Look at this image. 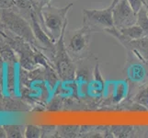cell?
I'll return each mask as SVG.
<instances>
[{
    "label": "cell",
    "mask_w": 148,
    "mask_h": 138,
    "mask_svg": "<svg viewBox=\"0 0 148 138\" xmlns=\"http://www.w3.org/2000/svg\"><path fill=\"white\" fill-rule=\"evenodd\" d=\"M92 32L93 30L88 25L83 24L80 28L73 30L69 35L68 42L65 46L74 61H81L88 56Z\"/></svg>",
    "instance_id": "2"
},
{
    "label": "cell",
    "mask_w": 148,
    "mask_h": 138,
    "mask_svg": "<svg viewBox=\"0 0 148 138\" xmlns=\"http://www.w3.org/2000/svg\"><path fill=\"white\" fill-rule=\"evenodd\" d=\"M145 3H146V4L148 5V0H145Z\"/></svg>",
    "instance_id": "19"
},
{
    "label": "cell",
    "mask_w": 148,
    "mask_h": 138,
    "mask_svg": "<svg viewBox=\"0 0 148 138\" xmlns=\"http://www.w3.org/2000/svg\"><path fill=\"white\" fill-rule=\"evenodd\" d=\"M81 133L79 125H63L59 127V134L63 137H77Z\"/></svg>",
    "instance_id": "13"
},
{
    "label": "cell",
    "mask_w": 148,
    "mask_h": 138,
    "mask_svg": "<svg viewBox=\"0 0 148 138\" xmlns=\"http://www.w3.org/2000/svg\"><path fill=\"white\" fill-rule=\"evenodd\" d=\"M148 63L139 59V62H131L126 68V75L132 83H143L147 78Z\"/></svg>",
    "instance_id": "7"
},
{
    "label": "cell",
    "mask_w": 148,
    "mask_h": 138,
    "mask_svg": "<svg viewBox=\"0 0 148 138\" xmlns=\"http://www.w3.org/2000/svg\"><path fill=\"white\" fill-rule=\"evenodd\" d=\"M145 6H146V8H147V12H148V5L145 3Z\"/></svg>",
    "instance_id": "18"
},
{
    "label": "cell",
    "mask_w": 148,
    "mask_h": 138,
    "mask_svg": "<svg viewBox=\"0 0 148 138\" xmlns=\"http://www.w3.org/2000/svg\"><path fill=\"white\" fill-rule=\"evenodd\" d=\"M129 4L131 5V7L132 9L137 13L139 10L143 8V6L145 3V0H128Z\"/></svg>",
    "instance_id": "14"
},
{
    "label": "cell",
    "mask_w": 148,
    "mask_h": 138,
    "mask_svg": "<svg viewBox=\"0 0 148 138\" xmlns=\"http://www.w3.org/2000/svg\"><path fill=\"white\" fill-rule=\"evenodd\" d=\"M73 6V3H70L63 8H56L48 5L40 11L45 32L53 42H57L66 30L67 14Z\"/></svg>",
    "instance_id": "1"
},
{
    "label": "cell",
    "mask_w": 148,
    "mask_h": 138,
    "mask_svg": "<svg viewBox=\"0 0 148 138\" xmlns=\"http://www.w3.org/2000/svg\"><path fill=\"white\" fill-rule=\"evenodd\" d=\"M128 93V86L125 81H120L115 84L113 89V96H112V100L114 103L118 104L124 100V98Z\"/></svg>",
    "instance_id": "10"
},
{
    "label": "cell",
    "mask_w": 148,
    "mask_h": 138,
    "mask_svg": "<svg viewBox=\"0 0 148 138\" xmlns=\"http://www.w3.org/2000/svg\"><path fill=\"white\" fill-rule=\"evenodd\" d=\"M104 32L114 37L118 42L134 54L136 57L144 60L148 63V36H145L138 40H127L120 33V32L115 27L107 29Z\"/></svg>",
    "instance_id": "5"
},
{
    "label": "cell",
    "mask_w": 148,
    "mask_h": 138,
    "mask_svg": "<svg viewBox=\"0 0 148 138\" xmlns=\"http://www.w3.org/2000/svg\"><path fill=\"white\" fill-rule=\"evenodd\" d=\"M111 137L126 138L135 135L136 127L134 125H111L109 127Z\"/></svg>",
    "instance_id": "8"
},
{
    "label": "cell",
    "mask_w": 148,
    "mask_h": 138,
    "mask_svg": "<svg viewBox=\"0 0 148 138\" xmlns=\"http://www.w3.org/2000/svg\"><path fill=\"white\" fill-rule=\"evenodd\" d=\"M26 135L29 137H38L40 136V130L38 129V127L29 126L26 132Z\"/></svg>",
    "instance_id": "15"
},
{
    "label": "cell",
    "mask_w": 148,
    "mask_h": 138,
    "mask_svg": "<svg viewBox=\"0 0 148 138\" xmlns=\"http://www.w3.org/2000/svg\"><path fill=\"white\" fill-rule=\"evenodd\" d=\"M143 135H145L144 136H145V137H148V126L145 127L144 131H143Z\"/></svg>",
    "instance_id": "17"
},
{
    "label": "cell",
    "mask_w": 148,
    "mask_h": 138,
    "mask_svg": "<svg viewBox=\"0 0 148 138\" xmlns=\"http://www.w3.org/2000/svg\"><path fill=\"white\" fill-rule=\"evenodd\" d=\"M136 24L140 26L142 30H144L145 36H148V12H147L145 3L143 6V8L137 12Z\"/></svg>",
    "instance_id": "12"
},
{
    "label": "cell",
    "mask_w": 148,
    "mask_h": 138,
    "mask_svg": "<svg viewBox=\"0 0 148 138\" xmlns=\"http://www.w3.org/2000/svg\"><path fill=\"white\" fill-rule=\"evenodd\" d=\"M132 101H134L135 103H138L139 105L145 107L148 111V84L141 87L139 90L134 95Z\"/></svg>",
    "instance_id": "11"
},
{
    "label": "cell",
    "mask_w": 148,
    "mask_h": 138,
    "mask_svg": "<svg viewBox=\"0 0 148 138\" xmlns=\"http://www.w3.org/2000/svg\"><path fill=\"white\" fill-rule=\"evenodd\" d=\"M64 33L65 30L61 35V37L57 41L58 43L56 46V55H55V65L56 69L58 71L60 78L64 81L74 80L75 78L76 68L75 61L68 54L66 50L64 43Z\"/></svg>",
    "instance_id": "4"
},
{
    "label": "cell",
    "mask_w": 148,
    "mask_h": 138,
    "mask_svg": "<svg viewBox=\"0 0 148 138\" xmlns=\"http://www.w3.org/2000/svg\"><path fill=\"white\" fill-rule=\"evenodd\" d=\"M118 30L122 36L126 38L127 40H138L145 36L144 30L137 24L132 25V26H128L125 28H121L119 29Z\"/></svg>",
    "instance_id": "9"
},
{
    "label": "cell",
    "mask_w": 148,
    "mask_h": 138,
    "mask_svg": "<svg viewBox=\"0 0 148 138\" xmlns=\"http://www.w3.org/2000/svg\"><path fill=\"white\" fill-rule=\"evenodd\" d=\"M38 1V5H39V8L40 9H42L44 7L48 6L50 5V2L52 1V0H37Z\"/></svg>",
    "instance_id": "16"
},
{
    "label": "cell",
    "mask_w": 148,
    "mask_h": 138,
    "mask_svg": "<svg viewBox=\"0 0 148 138\" xmlns=\"http://www.w3.org/2000/svg\"><path fill=\"white\" fill-rule=\"evenodd\" d=\"M112 17L114 27L119 30L136 24L137 13L132 9L128 0H118L114 6Z\"/></svg>",
    "instance_id": "6"
},
{
    "label": "cell",
    "mask_w": 148,
    "mask_h": 138,
    "mask_svg": "<svg viewBox=\"0 0 148 138\" xmlns=\"http://www.w3.org/2000/svg\"><path fill=\"white\" fill-rule=\"evenodd\" d=\"M118 0H112L109 7L102 9H83V24L88 26L93 32H99L114 27L112 12Z\"/></svg>",
    "instance_id": "3"
}]
</instances>
